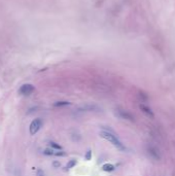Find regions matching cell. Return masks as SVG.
Instances as JSON below:
<instances>
[{
  "label": "cell",
  "mask_w": 175,
  "mask_h": 176,
  "mask_svg": "<svg viewBox=\"0 0 175 176\" xmlns=\"http://www.w3.org/2000/svg\"><path fill=\"white\" fill-rule=\"evenodd\" d=\"M100 137H102V138H104V139L108 140L109 142L112 143V144L115 145L116 148L120 149V150H125V146L123 145V143H122L121 141L118 139V137H116L115 134H112L111 132L101 131L100 132Z\"/></svg>",
  "instance_id": "6da1fadb"
},
{
  "label": "cell",
  "mask_w": 175,
  "mask_h": 176,
  "mask_svg": "<svg viewBox=\"0 0 175 176\" xmlns=\"http://www.w3.org/2000/svg\"><path fill=\"white\" fill-rule=\"evenodd\" d=\"M41 127H42V121L40 119H35L30 124V127H29V132H30L31 135H35L36 133L41 129Z\"/></svg>",
  "instance_id": "7a4b0ae2"
},
{
  "label": "cell",
  "mask_w": 175,
  "mask_h": 176,
  "mask_svg": "<svg viewBox=\"0 0 175 176\" xmlns=\"http://www.w3.org/2000/svg\"><path fill=\"white\" fill-rule=\"evenodd\" d=\"M34 90H35V88H34L33 85L25 84L19 89V94L22 96H29L34 92Z\"/></svg>",
  "instance_id": "3957f363"
},
{
  "label": "cell",
  "mask_w": 175,
  "mask_h": 176,
  "mask_svg": "<svg viewBox=\"0 0 175 176\" xmlns=\"http://www.w3.org/2000/svg\"><path fill=\"white\" fill-rule=\"evenodd\" d=\"M116 114H118V116H120L121 119H128V121H131V122L134 121V116H132L131 113L127 112V111H125V110H121V109H118V110H116Z\"/></svg>",
  "instance_id": "277c9868"
},
{
  "label": "cell",
  "mask_w": 175,
  "mask_h": 176,
  "mask_svg": "<svg viewBox=\"0 0 175 176\" xmlns=\"http://www.w3.org/2000/svg\"><path fill=\"white\" fill-rule=\"evenodd\" d=\"M139 108L141 109V110H142L145 114H147L148 116H150V117H153V116H155V114H153V112L152 109L148 107V106L144 105V104H140V105H139Z\"/></svg>",
  "instance_id": "5b68a950"
},
{
  "label": "cell",
  "mask_w": 175,
  "mask_h": 176,
  "mask_svg": "<svg viewBox=\"0 0 175 176\" xmlns=\"http://www.w3.org/2000/svg\"><path fill=\"white\" fill-rule=\"evenodd\" d=\"M148 154H149V156L152 157L153 159H155V160L160 159V156H159V153H158V149L156 147H153V146L148 147Z\"/></svg>",
  "instance_id": "8992f818"
},
{
  "label": "cell",
  "mask_w": 175,
  "mask_h": 176,
  "mask_svg": "<svg viewBox=\"0 0 175 176\" xmlns=\"http://www.w3.org/2000/svg\"><path fill=\"white\" fill-rule=\"evenodd\" d=\"M115 167L113 166L112 164H104L102 166V170L105 172H112V171H115Z\"/></svg>",
  "instance_id": "52a82bcc"
},
{
  "label": "cell",
  "mask_w": 175,
  "mask_h": 176,
  "mask_svg": "<svg viewBox=\"0 0 175 176\" xmlns=\"http://www.w3.org/2000/svg\"><path fill=\"white\" fill-rule=\"evenodd\" d=\"M66 105H70V102L68 101H58L54 104V106L56 107H60V106H66Z\"/></svg>",
  "instance_id": "ba28073f"
},
{
  "label": "cell",
  "mask_w": 175,
  "mask_h": 176,
  "mask_svg": "<svg viewBox=\"0 0 175 176\" xmlns=\"http://www.w3.org/2000/svg\"><path fill=\"white\" fill-rule=\"evenodd\" d=\"M76 163L77 162H76L75 160H70V161L67 163V165H66V169L69 170V169H71V168H73L76 165Z\"/></svg>",
  "instance_id": "9c48e42d"
},
{
  "label": "cell",
  "mask_w": 175,
  "mask_h": 176,
  "mask_svg": "<svg viewBox=\"0 0 175 176\" xmlns=\"http://www.w3.org/2000/svg\"><path fill=\"white\" fill-rule=\"evenodd\" d=\"M50 145H51V147H53L54 149H57V150H62V146L57 144V143L54 142V141H51V142H50Z\"/></svg>",
  "instance_id": "30bf717a"
},
{
  "label": "cell",
  "mask_w": 175,
  "mask_h": 176,
  "mask_svg": "<svg viewBox=\"0 0 175 176\" xmlns=\"http://www.w3.org/2000/svg\"><path fill=\"white\" fill-rule=\"evenodd\" d=\"M43 154H46V156H55L56 151L54 150V149H44Z\"/></svg>",
  "instance_id": "8fae6325"
},
{
  "label": "cell",
  "mask_w": 175,
  "mask_h": 176,
  "mask_svg": "<svg viewBox=\"0 0 175 176\" xmlns=\"http://www.w3.org/2000/svg\"><path fill=\"white\" fill-rule=\"evenodd\" d=\"M84 158H86L87 161H90V160L92 159V150L91 149H88V151L84 154Z\"/></svg>",
  "instance_id": "7c38bea8"
},
{
  "label": "cell",
  "mask_w": 175,
  "mask_h": 176,
  "mask_svg": "<svg viewBox=\"0 0 175 176\" xmlns=\"http://www.w3.org/2000/svg\"><path fill=\"white\" fill-rule=\"evenodd\" d=\"M36 176H46V173H44V171L42 169H37Z\"/></svg>",
  "instance_id": "4fadbf2b"
},
{
  "label": "cell",
  "mask_w": 175,
  "mask_h": 176,
  "mask_svg": "<svg viewBox=\"0 0 175 176\" xmlns=\"http://www.w3.org/2000/svg\"><path fill=\"white\" fill-rule=\"evenodd\" d=\"M53 166H54L55 168H58V167H60V166H61V164H60L59 162H57V161H56V162L53 163Z\"/></svg>",
  "instance_id": "5bb4252c"
}]
</instances>
